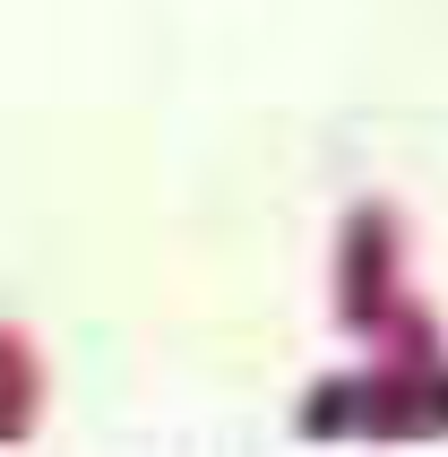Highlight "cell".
I'll return each mask as SVG.
<instances>
[{"label":"cell","instance_id":"obj_1","mask_svg":"<svg viewBox=\"0 0 448 457\" xmlns=\"http://www.w3.org/2000/svg\"><path fill=\"white\" fill-rule=\"evenodd\" d=\"M35 414H44V362H35L26 328L0 320V449L35 432Z\"/></svg>","mask_w":448,"mask_h":457}]
</instances>
